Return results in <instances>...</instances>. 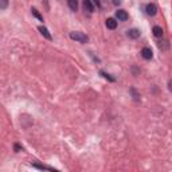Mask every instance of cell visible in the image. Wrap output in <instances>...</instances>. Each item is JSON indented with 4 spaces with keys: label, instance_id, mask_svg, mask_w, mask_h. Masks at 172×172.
<instances>
[{
    "label": "cell",
    "instance_id": "cell-1",
    "mask_svg": "<svg viewBox=\"0 0 172 172\" xmlns=\"http://www.w3.org/2000/svg\"><path fill=\"white\" fill-rule=\"evenodd\" d=\"M70 38L73 41H77L79 43H86L89 41V38L85 35L83 32H78V31H74V32H70Z\"/></svg>",
    "mask_w": 172,
    "mask_h": 172
},
{
    "label": "cell",
    "instance_id": "cell-2",
    "mask_svg": "<svg viewBox=\"0 0 172 172\" xmlns=\"http://www.w3.org/2000/svg\"><path fill=\"white\" fill-rule=\"evenodd\" d=\"M116 18L118 19L120 22H126L129 18V15L126 11H124V9H118V11H116Z\"/></svg>",
    "mask_w": 172,
    "mask_h": 172
},
{
    "label": "cell",
    "instance_id": "cell-3",
    "mask_svg": "<svg viewBox=\"0 0 172 172\" xmlns=\"http://www.w3.org/2000/svg\"><path fill=\"white\" fill-rule=\"evenodd\" d=\"M145 12L149 16H155V15L157 14V7L155 6V4L149 3V4H147V7H145Z\"/></svg>",
    "mask_w": 172,
    "mask_h": 172
},
{
    "label": "cell",
    "instance_id": "cell-4",
    "mask_svg": "<svg viewBox=\"0 0 172 172\" xmlns=\"http://www.w3.org/2000/svg\"><path fill=\"white\" fill-rule=\"evenodd\" d=\"M141 57H143L144 59H147V61H149V59H152V57H153V53H152V50L149 49V47H144V49L141 50Z\"/></svg>",
    "mask_w": 172,
    "mask_h": 172
},
{
    "label": "cell",
    "instance_id": "cell-5",
    "mask_svg": "<svg viewBox=\"0 0 172 172\" xmlns=\"http://www.w3.org/2000/svg\"><path fill=\"white\" fill-rule=\"evenodd\" d=\"M140 34L141 32L137 28H131V30H128V34H126V35L131 39H137V38H140Z\"/></svg>",
    "mask_w": 172,
    "mask_h": 172
},
{
    "label": "cell",
    "instance_id": "cell-6",
    "mask_svg": "<svg viewBox=\"0 0 172 172\" xmlns=\"http://www.w3.org/2000/svg\"><path fill=\"white\" fill-rule=\"evenodd\" d=\"M38 30H39V32H41V34H42V35H43L46 39H49V41H51V39H53L51 34H50L49 30H47L44 26H39V27H38Z\"/></svg>",
    "mask_w": 172,
    "mask_h": 172
},
{
    "label": "cell",
    "instance_id": "cell-7",
    "mask_svg": "<svg viewBox=\"0 0 172 172\" xmlns=\"http://www.w3.org/2000/svg\"><path fill=\"white\" fill-rule=\"evenodd\" d=\"M83 7L88 12L94 11V3H91V0H83Z\"/></svg>",
    "mask_w": 172,
    "mask_h": 172
},
{
    "label": "cell",
    "instance_id": "cell-8",
    "mask_svg": "<svg viewBox=\"0 0 172 172\" xmlns=\"http://www.w3.org/2000/svg\"><path fill=\"white\" fill-rule=\"evenodd\" d=\"M106 27H108L109 30H116V27H117V22H116V19H113V18L106 19Z\"/></svg>",
    "mask_w": 172,
    "mask_h": 172
},
{
    "label": "cell",
    "instance_id": "cell-9",
    "mask_svg": "<svg viewBox=\"0 0 172 172\" xmlns=\"http://www.w3.org/2000/svg\"><path fill=\"white\" fill-rule=\"evenodd\" d=\"M152 32H153V35L156 36V38H161V36H163V28H161L160 26H155L153 28H152Z\"/></svg>",
    "mask_w": 172,
    "mask_h": 172
},
{
    "label": "cell",
    "instance_id": "cell-10",
    "mask_svg": "<svg viewBox=\"0 0 172 172\" xmlns=\"http://www.w3.org/2000/svg\"><path fill=\"white\" fill-rule=\"evenodd\" d=\"M67 4H69V8L71 11L75 12L78 9V0H67Z\"/></svg>",
    "mask_w": 172,
    "mask_h": 172
},
{
    "label": "cell",
    "instance_id": "cell-11",
    "mask_svg": "<svg viewBox=\"0 0 172 172\" xmlns=\"http://www.w3.org/2000/svg\"><path fill=\"white\" fill-rule=\"evenodd\" d=\"M32 167L34 168H38V169H47V171H55L54 168H51V167H47V165H42V164H32Z\"/></svg>",
    "mask_w": 172,
    "mask_h": 172
},
{
    "label": "cell",
    "instance_id": "cell-12",
    "mask_svg": "<svg viewBox=\"0 0 172 172\" xmlns=\"http://www.w3.org/2000/svg\"><path fill=\"white\" fill-rule=\"evenodd\" d=\"M31 12H32V15H34V16H35L36 19H39L41 22H43V16H42L41 14H39V11H38L36 8H31Z\"/></svg>",
    "mask_w": 172,
    "mask_h": 172
},
{
    "label": "cell",
    "instance_id": "cell-13",
    "mask_svg": "<svg viewBox=\"0 0 172 172\" xmlns=\"http://www.w3.org/2000/svg\"><path fill=\"white\" fill-rule=\"evenodd\" d=\"M7 6H8V0H0V8L6 9Z\"/></svg>",
    "mask_w": 172,
    "mask_h": 172
},
{
    "label": "cell",
    "instance_id": "cell-14",
    "mask_svg": "<svg viewBox=\"0 0 172 172\" xmlns=\"http://www.w3.org/2000/svg\"><path fill=\"white\" fill-rule=\"evenodd\" d=\"M99 73H101V74H102V75H104V77H105V78H108V79H109V81H112V82H114V78H112V77H110V75H109V74H106V73H104V71H99Z\"/></svg>",
    "mask_w": 172,
    "mask_h": 172
},
{
    "label": "cell",
    "instance_id": "cell-15",
    "mask_svg": "<svg viewBox=\"0 0 172 172\" xmlns=\"http://www.w3.org/2000/svg\"><path fill=\"white\" fill-rule=\"evenodd\" d=\"M94 3V6H97V8H101V3H99V0H91Z\"/></svg>",
    "mask_w": 172,
    "mask_h": 172
},
{
    "label": "cell",
    "instance_id": "cell-16",
    "mask_svg": "<svg viewBox=\"0 0 172 172\" xmlns=\"http://www.w3.org/2000/svg\"><path fill=\"white\" fill-rule=\"evenodd\" d=\"M132 93H133V96H134V99H136V101H139V96H137V94H136V90H134V89H132Z\"/></svg>",
    "mask_w": 172,
    "mask_h": 172
},
{
    "label": "cell",
    "instance_id": "cell-17",
    "mask_svg": "<svg viewBox=\"0 0 172 172\" xmlns=\"http://www.w3.org/2000/svg\"><path fill=\"white\" fill-rule=\"evenodd\" d=\"M113 3H114V4H116V6H117V4H121V0H114Z\"/></svg>",
    "mask_w": 172,
    "mask_h": 172
},
{
    "label": "cell",
    "instance_id": "cell-18",
    "mask_svg": "<svg viewBox=\"0 0 172 172\" xmlns=\"http://www.w3.org/2000/svg\"><path fill=\"white\" fill-rule=\"evenodd\" d=\"M168 85H169V90L172 91V81H169V82H168Z\"/></svg>",
    "mask_w": 172,
    "mask_h": 172
}]
</instances>
